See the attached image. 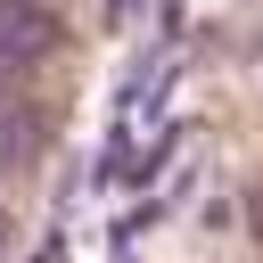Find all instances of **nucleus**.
<instances>
[{
    "mask_svg": "<svg viewBox=\"0 0 263 263\" xmlns=\"http://www.w3.org/2000/svg\"><path fill=\"white\" fill-rule=\"evenodd\" d=\"M33 148H41V140H33V115L0 90V173H25V164H33Z\"/></svg>",
    "mask_w": 263,
    "mask_h": 263,
    "instance_id": "2",
    "label": "nucleus"
},
{
    "mask_svg": "<svg viewBox=\"0 0 263 263\" xmlns=\"http://www.w3.org/2000/svg\"><path fill=\"white\" fill-rule=\"evenodd\" d=\"M58 41H66V25H58V8H49V0H0V74L41 66Z\"/></svg>",
    "mask_w": 263,
    "mask_h": 263,
    "instance_id": "1",
    "label": "nucleus"
}]
</instances>
